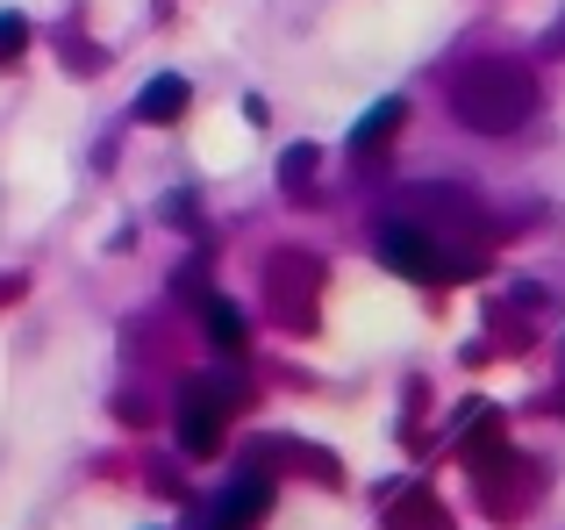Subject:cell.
Masks as SVG:
<instances>
[{
  "label": "cell",
  "mask_w": 565,
  "mask_h": 530,
  "mask_svg": "<svg viewBox=\"0 0 565 530\" xmlns=\"http://www.w3.org/2000/svg\"><path fill=\"white\" fill-rule=\"evenodd\" d=\"M530 108H537V80L509 57H487V65H466L451 86V115L480 137H501V129H523Z\"/></svg>",
  "instance_id": "obj_1"
},
{
  "label": "cell",
  "mask_w": 565,
  "mask_h": 530,
  "mask_svg": "<svg viewBox=\"0 0 565 530\" xmlns=\"http://www.w3.org/2000/svg\"><path fill=\"white\" fill-rule=\"evenodd\" d=\"M230 409H236V388H215V380H193L180 394V445L193 459H215L222 437H230Z\"/></svg>",
  "instance_id": "obj_2"
},
{
  "label": "cell",
  "mask_w": 565,
  "mask_h": 530,
  "mask_svg": "<svg viewBox=\"0 0 565 530\" xmlns=\"http://www.w3.org/2000/svg\"><path fill=\"white\" fill-rule=\"evenodd\" d=\"M373 252H380L386 273H401V279H451V273H472V265H458L437 237H429V230H408V223L380 230Z\"/></svg>",
  "instance_id": "obj_3"
},
{
  "label": "cell",
  "mask_w": 565,
  "mask_h": 530,
  "mask_svg": "<svg viewBox=\"0 0 565 530\" xmlns=\"http://www.w3.org/2000/svg\"><path fill=\"white\" fill-rule=\"evenodd\" d=\"M265 287H273V301H279V316L294 322V330H308L316 322V258H273L265 265Z\"/></svg>",
  "instance_id": "obj_4"
},
{
  "label": "cell",
  "mask_w": 565,
  "mask_h": 530,
  "mask_svg": "<svg viewBox=\"0 0 565 530\" xmlns=\"http://www.w3.org/2000/svg\"><path fill=\"white\" fill-rule=\"evenodd\" d=\"M258 517H265V480H244V488H230L207 509V530H250Z\"/></svg>",
  "instance_id": "obj_5"
},
{
  "label": "cell",
  "mask_w": 565,
  "mask_h": 530,
  "mask_svg": "<svg viewBox=\"0 0 565 530\" xmlns=\"http://www.w3.org/2000/svg\"><path fill=\"white\" fill-rule=\"evenodd\" d=\"M386 530H451V517H444V502L429 488H408L394 509H386Z\"/></svg>",
  "instance_id": "obj_6"
},
{
  "label": "cell",
  "mask_w": 565,
  "mask_h": 530,
  "mask_svg": "<svg viewBox=\"0 0 565 530\" xmlns=\"http://www.w3.org/2000/svg\"><path fill=\"white\" fill-rule=\"evenodd\" d=\"M186 80H172V72H166V80H151V86H143V94H137V115H143V123H180V115H186Z\"/></svg>",
  "instance_id": "obj_7"
},
{
  "label": "cell",
  "mask_w": 565,
  "mask_h": 530,
  "mask_svg": "<svg viewBox=\"0 0 565 530\" xmlns=\"http://www.w3.org/2000/svg\"><path fill=\"white\" fill-rule=\"evenodd\" d=\"M401 123H408V100H380V108H373V115H365V123H359V129H351V151H359V158H365V151H380V144H386V137H394V129H401Z\"/></svg>",
  "instance_id": "obj_8"
},
{
  "label": "cell",
  "mask_w": 565,
  "mask_h": 530,
  "mask_svg": "<svg viewBox=\"0 0 565 530\" xmlns=\"http://www.w3.org/2000/svg\"><path fill=\"white\" fill-rule=\"evenodd\" d=\"M201 316H207V330H215V344H222V351H236V344H244V316H236V308L222 301V294H207V301H201Z\"/></svg>",
  "instance_id": "obj_9"
},
{
  "label": "cell",
  "mask_w": 565,
  "mask_h": 530,
  "mask_svg": "<svg viewBox=\"0 0 565 530\" xmlns=\"http://www.w3.org/2000/svg\"><path fill=\"white\" fill-rule=\"evenodd\" d=\"M22 51H29V22L22 14H0V65H14Z\"/></svg>",
  "instance_id": "obj_10"
},
{
  "label": "cell",
  "mask_w": 565,
  "mask_h": 530,
  "mask_svg": "<svg viewBox=\"0 0 565 530\" xmlns=\"http://www.w3.org/2000/svg\"><path fill=\"white\" fill-rule=\"evenodd\" d=\"M279 172H287V187H308V172H316V151H308V144H294V151L279 158Z\"/></svg>",
  "instance_id": "obj_11"
}]
</instances>
